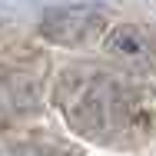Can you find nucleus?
I'll use <instances>...</instances> for the list:
<instances>
[{
  "instance_id": "4",
  "label": "nucleus",
  "mask_w": 156,
  "mask_h": 156,
  "mask_svg": "<svg viewBox=\"0 0 156 156\" xmlns=\"http://www.w3.org/2000/svg\"><path fill=\"white\" fill-rule=\"evenodd\" d=\"M103 43H106L110 53H116V57H123L129 63H140V66L156 63V40L143 27L120 23V27H113V30L103 37Z\"/></svg>"
},
{
  "instance_id": "3",
  "label": "nucleus",
  "mask_w": 156,
  "mask_h": 156,
  "mask_svg": "<svg viewBox=\"0 0 156 156\" xmlns=\"http://www.w3.org/2000/svg\"><path fill=\"white\" fill-rule=\"evenodd\" d=\"M37 110V83L13 66H0V123L20 120Z\"/></svg>"
},
{
  "instance_id": "2",
  "label": "nucleus",
  "mask_w": 156,
  "mask_h": 156,
  "mask_svg": "<svg viewBox=\"0 0 156 156\" xmlns=\"http://www.w3.org/2000/svg\"><path fill=\"white\" fill-rule=\"evenodd\" d=\"M40 33L50 43L60 47H87L93 40L106 37V13L90 3H66V7H50L40 20Z\"/></svg>"
},
{
  "instance_id": "1",
  "label": "nucleus",
  "mask_w": 156,
  "mask_h": 156,
  "mask_svg": "<svg viewBox=\"0 0 156 156\" xmlns=\"http://www.w3.org/2000/svg\"><path fill=\"white\" fill-rule=\"evenodd\" d=\"M66 126L103 146H136L156 136V93L123 73L70 66L53 87Z\"/></svg>"
},
{
  "instance_id": "5",
  "label": "nucleus",
  "mask_w": 156,
  "mask_h": 156,
  "mask_svg": "<svg viewBox=\"0 0 156 156\" xmlns=\"http://www.w3.org/2000/svg\"><path fill=\"white\" fill-rule=\"evenodd\" d=\"M0 156H63V153H57L53 146H40V143H10L0 150Z\"/></svg>"
}]
</instances>
